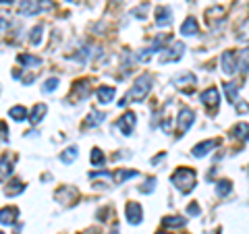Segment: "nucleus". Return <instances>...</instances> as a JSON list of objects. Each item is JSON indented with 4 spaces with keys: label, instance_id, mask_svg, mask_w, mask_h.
Listing matches in <instances>:
<instances>
[{
    "label": "nucleus",
    "instance_id": "obj_1",
    "mask_svg": "<svg viewBox=\"0 0 249 234\" xmlns=\"http://www.w3.org/2000/svg\"><path fill=\"white\" fill-rule=\"evenodd\" d=\"M150 89H152V75H142L133 83V87L129 89L127 96H124L121 102H119V106H124V104H129V102H142L147 93H150Z\"/></svg>",
    "mask_w": 249,
    "mask_h": 234
},
{
    "label": "nucleus",
    "instance_id": "obj_2",
    "mask_svg": "<svg viewBox=\"0 0 249 234\" xmlns=\"http://www.w3.org/2000/svg\"><path fill=\"white\" fill-rule=\"evenodd\" d=\"M170 181H173V184L181 193H189V191H193V186H196V172H193L191 168H177Z\"/></svg>",
    "mask_w": 249,
    "mask_h": 234
},
{
    "label": "nucleus",
    "instance_id": "obj_3",
    "mask_svg": "<svg viewBox=\"0 0 249 234\" xmlns=\"http://www.w3.org/2000/svg\"><path fill=\"white\" fill-rule=\"evenodd\" d=\"M54 9V2H50V0H21L19 4V13L21 15H37L42 11H50Z\"/></svg>",
    "mask_w": 249,
    "mask_h": 234
},
{
    "label": "nucleus",
    "instance_id": "obj_4",
    "mask_svg": "<svg viewBox=\"0 0 249 234\" xmlns=\"http://www.w3.org/2000/svg\"><path fill=\"white\" fill-rule=\"evenodd\" d=\"M193 122H196V112H193L191 108L183 106L181 112H178V116H177V129H178V133H181V135H185V133L191 129Z\"/></svg>",
    "mask_w": 249,
    "mask_h": 234
},
{
    "label": "nucleus",
    "instance_id": "obj_5",
    "mask_svg": "<svg viewBox=\"0 0 249 234\" xmlns=\"http://www.w3.org/2000/svg\"><path fill=\"white\" fill-rule=\"evenodd\" d=\"M220 65H222V73L224 75H232L237 71V67H239V56H237V52L235 50H227L220 56Z\"/></svg>",
    "mask_w": 249,
    "mask_h": 234
},
{
    "label": "nucleus",
    "instance_id": "obj_6",
    "mask_svg": "<svg viewBox=\"0 0 249 234\" xmlns=\"http://www.w3.org/2000/svg\"><path fill=\"white\" fill-rule=\"evenodd\" d=\"M196 75H191V73H181V75H177L175 79H173V83H175V87H178V89H183L185 93H191L193 91V87H196Z\"/></svg>",
    "mask_w": 249,
    "mask_h": 234
},
{
    "label": "nucleus",
    "instance_id": "obj_7",
    "mask_svg": "<svg viewBox=\"0 0 249 234\" xmlns=\"http://www.w3.org/2000/svg\"><path fill=\"white\" fill-rule=\"evenodd\" d=\"M183 50H185V44L181 42H177L175 46H170V48L166 50H162V56H160V62L162 65H166V62H175L183 56Z\"/></svg>",
    "mask_w": 249,
    "mask_h": 234
},
{
    "label": "nucleus",
    "instance_id": "obj_8",
    "mask_svg": "<svg viewBox=\"0 0 249 234\" xmlns=\"http://www.w3.org/2000/svg\"><path fill=\"white\" fill-rule=\"evenodd\" d=\"M201 102H204L206 108H210V112H214L218 108V104H220V93H218L216 87H210L201 93Z\"/></svg>",
    "mask_w": 249,
    "mask_h": 234
},
{
    "label": "nucleus",
    "instance_id": "obj_9",
    "mask_svg": "<svg viewBox=\"0 0 249 234\" xmlns=\"http://www.w3.org/2000/svg\"><path fill=\"white\" fill-rule=\"evenodd\" d=\"M124 216H127V222L129 224H139L143 217V209L139 203H135V201H131V203H127V209H124Z\"/></svg>",
    "mask_w": 249,
    "mask_h": 234
},
{
    "label": "nucleus",
    "instance_id": "obj_10",
    "mask_svg": "<svg viewBox=\"0 0 249 234\" xmlns=\"http://www.w3.org/2000/svg\"><path fill=\"white\" fill-rule=\"evenodd\" d=\"M170 23H173V11H170V6H158L156 9V25L166 27Z\"/></svg>",
    "mask_w": 249,
    "mask_h": 234
},
{
    "label": "nucleus",
    "instance_id": "obj_11",
    "mask_svg": "<svg viewBox=\"0 0 249 234\" xmlns=\"http://www.w3.org/2000/svg\"><path fill=\"white\" fill-rule=\"evenodd\" d=\"M218 143H220V141H218V139H210V141L197 143V145H196V147H193V150H191V153L196 155V158H204V155H208V153L212 151V150H214V147H216Z\"/></svg>",
    "mask_w": 249,
    "mask_h": 234
},
{
    "label": "nucleus",
    "instance_id": "obj_12",
    "mask_svg": "<svg viewBox=\"0 0 249 234\" xmlns=\"http://www.w3.org/2000/svg\"><path fill=\"white\" fill-rule=\"evenodd\" d=\"M135 120H137L135 114L133 112H127L119 122H116V127L123 131V135H131V133H133V127H135Z\"/></svg>",
    "mask_w": 249,
    "mask_h": 234
},
{
    "label": "nucleus",
    "instance_id": "obj_13",
    "mask_svg": "<svg viewBox=\"0 0 249 234\" xmlns=\"http://www.w3.org/2000/svg\"><path fill=\"white\" fill-rule=\"evenodd\" d=\"M17 214H19L17 207H2L0 209V224L2 226H13L15 222H17Z\"/></svg>",
    "mask_w": 249,
    "mask_h": 234
},
{
    "label": "nucleus",
    "instance_id": "obj_14",
    "mask_svg": "<svg viewBox=\"0 0 249 234\" xmlns=\"http://www.w3.org/2000/svg\"><path fill=\"white\" fill-rule=\"evenodd\" d=\"M181 33L187 35V37H191V35H197V33H199V25H197L196 17H187V19H185V23L181 25Z\"/></svg>",
    "mask_w": 249,
    "mask_h": 234
},
{
    "label": "nucleus",
    "instance_id": "obj_15",
    "mask_svg": "<svg viewBox=\"0 0 249 234\" xmlns=\"http://www.w3.org/2000/svg\"><path fill=\"white\" fill-rule=\"evenodd\" d=\"M114 87H106V85H104V87H100L98 91H96V96H98V102L100 104H110L112 102V100H114Z\"/></svg>",
    "mask_w": 249,
    "mask_h": 234
},
{
    "label": "nucleus",
    "instance_id": "obj_16",
    "mask_svg": "<svg viewBox=\"0 0 249 234\" xmlns=\"http://www.w3.org/2000/svg\"><path fill=\"white\" fill-rule=\"evenodd\" d=\"M135 176H139V172H135V170H124V168L116 170V172L112 174V178H114V183H116V184H121V183H124V181H129V178H135Z\"/></svg>",
    "mask_w": 249,
    "mask_h": 234
},
{
    "label": "nucleus",
    "instance_id": "obj_17",
    "mask_svg": "<svg viewBox=\"0 0 249 234\" xmlns=\"http://www.w3.org/2000/svg\"><path fill=\"white\" fill-rule=\"evenodd\" d=\"M231 133H232V137L241 139V141H247V139H249V124L239 122V124H235V127H232Z\"/></svg>",
    "mask_w": 249,
    "mask_h": 234
},
{
    "label": "nucleus",
    "instance_id": "obj_18",
    "mask_svg": "<svg viewBox=\"0 0 249 234\" xmlns=\"http://www.w3.org/2000/svg\"><path fill=\"white\" fill-rule=\"evenodd\" d=\"M9 116H11L13 120L21 122V120H25V118H27V116H29V112H27V110H25V108H23V106H13L11 110H9Z\"/></svg>",
    "mask_w": 249,
    "mask_h": 234
},
{
    "label": "nucleus",
    "instance_id": "obj_19",
    "mask_svg": "<svg viewBox=\"0 0 249 234\" xmlns=\"http://www.w3.org/2000/svg\"><path fill=\"white\" fill-rule=\"evenodd\" d=\"M23 191H25V183H21V181L9 183V186L4 189V193L9 195V197H15V195H19V193H23Z\"/></svg>",
    "mask_w": 249,
    "mask_h": 234
},
{
    "label": "nucleus",
    "instance_id": "obj_20",
    "mask_svg": "<svg viewBox=\"0 0 249 234\" xmlns=\"http://www.w3.org/2000/svg\"><path fill=\"white\" fill-rule=\"evenodd\" d=\"M104 118H106V114H104V112L91 110L89 116H88V120H85V124H88V127H98L100 122H104Z\"/></svg>",
    "mask_w": 249,
    "mask_h": 234
},
{
    "label": "nucleus",
    "instance_id": "obj_21",
    "mask_svg": "<svg viewBox=\"0 0 249 234\" xmlns=\"http://www.w3.org/2000/svg\"><path fill=\"white\" fill-rule=\"evenodd\" d=\"M44 114H46V104H36L34 112H31V116H29V122L31 124H37V122L44 118Z\"/></svg>",
    "mask_w": 249,
    "mask_h": 234
},
{
    "label": "nucleus",
    "instance_id": "obj_22",
    "mask_svg": "<svg viewBox=\"0 0 249 234\" xmlns=\"http://www.w3.org/2000/svg\"><path fill=\"white\" fill-rule=\"evenodd\" d=\"M9 174H13V162L9 160V155H2V160H0V178H6Z\"/></svg>",
    "mask_w": 249,
    "mask_h": 234
},
{
    "label": "nucleus",
    "instance_id": "obj_23",
    "mask_svg": "<svg viewBox=\"0 0 249 234\" xmlns=\"http://www.w3.org/2000/svg\"><path fill=\"white\" fill-rule=\"evenodd\" d=\"M237 91H239V85L237 83H224V93H227V100L231 104L237 102Z\"/></svg>",
    "mask_w": 249,
    "mask_h": 234
},
{
    "label": "nucleus",
    "instance_id": "obj_24",
    "mask_svg": "<svg viewBox=\"0 0 249 234\" xmlns=\"http://www.w3.org/2000/svg\"><path fill=\"white\" fill-rule=\"evenodd\" d=\"M187 224L185 217H173V216H166V217H162V226H175V228H183V226Z\"/></svg>",
    "mask_w": 249,
    "mask_h": 234
},
{
    "label": "nucleus",
    "instance_id": "obj_25",
    "mask_svg": "<svg viewBox=\"0 0 249 234\" xmlns=\"http://www.w3.org/2000/svg\"><path fill=\"white\" fill-rule=\"evenodd\" d=\"M231 191H232L231 181H218L216 183V195H218V197H227Z\"/></svg>",
    "mask_w": 249,
    "mask_h": 234
},
{
    "label": "nucleus",
    "instance_id": "obj_26",
    "mask_svg": "<svg viewBox=\"0 0 249 234\" xmlns=\"http://www.w3.org/2000/svg\"><path fill=\"white\" fill-rule=\"evenodd\" d=\"M19 62L25 67H40L42 65V58L37 56H29V54H19Z\"/></svg>",
    "mask_w": 249,
    "mask_h": 234
},
{
    "label": "nucleus",
    "instance_id": "obj_27",
    "mask_svg": "<svg viewBox=\"0 0 249 234\" xmlns=\"http://www.w3.org/2000/svg\"><path fill=\"white\" fill-rule=\"evenodd\" d=\"M75 158H77V147H67V150L60 153V162L67 164V166L71 162H75Z\"/></svg>",
    "mask_w": 249,
    "mask_h": 234
},
{
    "label": "nucleus",
    "instance_id": "obj_28",
    "mask_svg": "<svg viewBox=\"0 0 249 234\" xmlns=\"http://www.w3.org/2000/svg\"><path fill=\"white\" fill-rule=\"evenodd\" d=\"M89 158H91V166H104V153L102 150H98V147H93L91 153H89Z\"/></svg>",
    "mask_w": 249,
    "mask_h": 234
},
{
    "label": "nucleus",
    "instance_id": "obj_29",
    "mask_svg": "<svg viewBox=\"0 0 249 234\" xmlns=\"http://www.w3.org/2000/svg\"><path fill=\"white\" fill-rule=\"evenodd\" d=\"M237 40L239 42H249V19H245L243 23H241V27H239V33H237Z\"/></svg>",
    "mask_w": 249,
    "mask_h": 234
},
{
    "label": "nucleus",
    "instance_id": "obj_30",
    "mask_svg": "<svg viewBox=\"0 0 249 234\" xmlns=\"http://www.w3.org/2000/svg\"><path fill=\"white\" fill-rule=\"evenodd\" d=\"M42 33H44V27L42 25H36L34 29H31V35H29V42L34 44V46H37L42 42Z\"/></svg>",
    "mask_w": 249,
    "mask_h": 234
},
{
    "label": "nucleus",
    "instance_id": "obj_31",
    "mask_svg": "<svg viewBox=\"0 0 249 234\" xmlns=\"http://www.w3.org/2000/svg\"><path fill=\"white\" fill-rule=\"evenodd\" d=\"M58 87V79H56V77H50V79L48 81H46L44 85H42V89L46 91V93H50V91H54V89H56Z\"/></svg>",
    "mask_w": 249,
    "mask_h": 234
},
{
    "label": "nucleus",
    "instance_id": "obj_32",
    "mask_svg": "<svg viewBox=\"0 0 249 234\" xmlns=\"http://www.w3.org/2000/svg\"><path fill=\"white\" fill-rule=\"evenodd\" d=\"M239 68H243V71H247V68H249V48L241 52V58H239Z\"/></svg>",
    "mask_w": 249,
    "mask_h": 234
},
{
    "label": "nucleus",
    "instance_id": "obj_33",
    "mask_svg": "<svg viewBox=\"0 0 249 234\" xmlns=\"http://www.w3.org/2000/svg\"><path fill=\"white\" fill-rule=\"evenodd\" d=\"M154 186H156V181H154V178H147L145 184H143V186H139V191H142L143 195H147V193H152V191H154Z\"/></svg>",
    "mask_w": 249,
    "mask_h": 234
},
{
    "label": "nucleus",
    "instance_id": "obj_34",
    "mask_svg": "<svg viewBox=\"0 0 249 234\" xmlns=\"http://www.w3.org/2000/svg\"><path fill=\"white\" fill-rule=\"evenodd\" d=\"M4 141H9V127L0 120V143H4Z\"/></svg>",
    "mask_w": 249,
    "mask_h": 234
},
{
    "label": "nucleus",
    "instance_id": "obj_35",
    "mask_svg": "<svg viewBox=\"0 0 249 234\" xmlns=\"http://www.w3.org/2000/svg\"><path fill=\"white\" fill-rule=\"evenodd\" d=\"M187 214L199 216V205H197V203H189V205H187Z\"/></svg>",
    "mask_w": 249,
    "mask_h": 234
},
{
    "label": "nucleus",
    "instance_id": "obj_36",
    "mask_svg": "<svg viewBox=\"0 0 249 234\" xmlns=\"http://www.w3.org/2000/svg\"><path fill=\"white\" fill-rule=\"evenodd\" d=\"M6 27H9V19H6L4 15H0V33H4Z\"/></svg>",
    "mask_w": 249,
    "mask_h": 234
},
{
    "label": "nucleus",
    "instance_id": "obj_37",
    "mask_svg": "<svg viewBox=\"0 0 249 234\" xmlns=\"http://www.w3.org/2000/svg\"><path fill=\"white\" fill-rule=\"evenodd\" d=\"M237 112H243V114H247V112H249V104H247V102H241V104H237Z\"/></svg>",
    "mask_w": 249,
    "mask_h": 234
},
{
    "label": "nucleus",
    "instance_id": "obj_38",
    "mask_svg": "<svg viewBox=\"0 0 249 234\" xmlns=\"http://www.w3.org/2000/svg\"><path fill=\"white\" fill-rule=\"evenodd\" d=\"M15 0H0V4H13Z\"/></svg>",
    "mask_w": 249,
    "mask_h": 234
},
{
    "label": "nucleus",
    "instance_id": "obj_39",
    "mask_svg": "<svg viewBox=\"0 0 249 234\" xmlns=\"http://www.w3.org/2000/svg\"><path fill=\"white\" fill-rule=\"evenodd\" d=\"M158 234H170V232H158Z\"/></svg>",
    "mask_w": 249,
    "mask_h": 234
},
{
    "label": "nucleus",
    "instance_id": "obj_40",
    "mask_svg": "<svg viewBox=\"0 0 249 234\" xmlns=\"http://www.w3.org/2000/svg\"><path fill=\"white\" fill-rule=\"evenodd\" d=\"M0 234H2V232H0Z\"/></svg>",
    "mask_w": 249,
    "mask_h": 234
}]
</instances>
